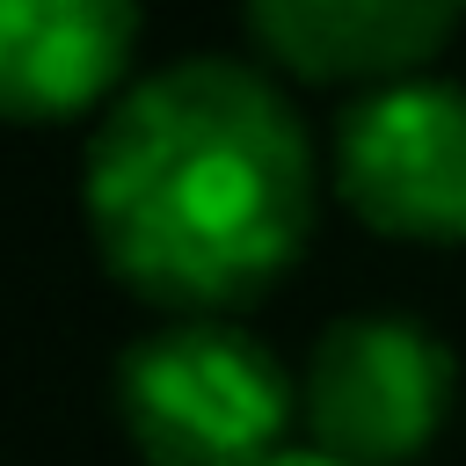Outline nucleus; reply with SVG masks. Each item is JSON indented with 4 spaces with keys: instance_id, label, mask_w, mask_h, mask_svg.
<instances>
[{
    "instance_id": "nucleus-1",
    "label": "nucleus",
    "mask_w": 466,
    "mask_h": 466,
    "mask_svg": "<svg viewBox=\"0 0 466 466\" xmlns=\"http://www.w3.org/2000/svg\"><path fill=\"white\" fill-rule=\"evenodd\" d=\"M313 197L291 95L240 58H175L131 80L80 153L102 269L167 320L255 306L299 262Z\"/></svg>"
},
{
    "instance_id": "nucleus-2",
    "label": "nucleus",
    "mask_w": 466,
    "mask_h": 466,
    "mask_svg": "<svg viewBox=\"0 0 466 466\" xmlns=\"http://www.w3.org/2000/svg\"><path fill=\"white\" fill-rule=\"evenodd\" d=\"M109 408L146 466H269L299 386L233 313H175L116 357Z\"/></svg>"
},
{
    "instance_id": "nucleus-3",
    "label": "nucleus",
    "mask_w": 466,
    "mask_h": 466,
    "mask_svg": "<svg viewBox=\"0 0 466 466\" xmlns=\"http://www.w3.org/2000/svg\"><path fill=\"white\" fill-rule=\"evenodd\" d=\"M451 350L408 313H342L299 371L313 451L342 466H400L451 415Z\"/></svg>"
},
{
    "instance_id": "nucleus-4",
    "label": "nucleus",
    "mask_w": 466,
    "mask_h": 466,
    "mask_svg": "<svg viewBox=\"0 0 466 466\" xmlns=\"http://www.w3.org/2000/svg\"><path fill=\"white\" fill-rule=\"evenodd\" d=\"M335 189L386 240H466V80L408 73L350 95Z\"/></svg>"
},
{
    "instance_id": "nucleus-5",
    "label": "nucleus",
    "mask_w": 466,
    "mask_h": 466,
    "mask_svg": "<svg viewBox=\"0 0 466 466\" xmlns=\"http://www.w3.org/2000/svg\"><path fill=\"white\" fill-rule=\"evenodd\" d=\"M466 0H248V29L269 66L320 87H386L422 73Z\"/></svg>"
},
{
    "instance_id": "nucleus-6",
    "label": "nucleus",
    "mask_w": 466,
    "mask_h": 466,
    "mask_svg": "<svg viewBox=\"0 0 466 466\" xmlns=\"http://www.w3.org/2000/svg\"><path fill=\"white\" fill-rule=\"evenodd\" d=\"M138 44V0H0V124L109 109Z\"/></svg>"
},
{
    "instance_id": "nucleus-7",
    "label": "nucleus",
    "mask_w": 466,
    "mask_h": 466,
    "mask_svg": "<svg viewBox=\"0 0 466 466\" xmlns=\"http://www.w3.org/2000/svg\"><path fill=\"white\" fill-rule=\"evenodd\" d=\"M269 466H342V459H328V451H313V444H291V451H277Z\"/></svg>"
}]
</instances>
